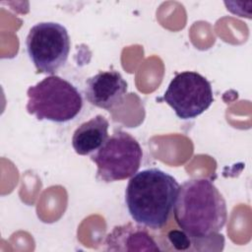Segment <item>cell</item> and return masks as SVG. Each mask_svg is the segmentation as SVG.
<instances>
[{
    "instance_id": "1",
    "label": "cell",
    "mask_w": 252,
    "mask_h": 252,
    "mask_svg": "<svg viewBox=\"0 0 252 252\" xmlns=\"http://www.w3.org/2000/svg\"><path fill=\"white\" fill-rule=\"evenodd\" d=\"M173 210L178 227L192 237L219 233L227 220L222 195L206 178H193L179 186Z\"/></svg>"
},
{
    "instance_id": "5",
    "label": "cell",
    "mask_w": 252,
    "mask_h": 252,
    "mask_svg": "<svg viewBox=\"0 0 252 252\" xmlns=\"http://www.w3.org/2000/svg\"><path fill=\"white\" fill-rule=\"evenodd\" d=\"M70 46L68 31L54 22L34 25L26 38L29 57L38 73H56L66 63Z\"/></svg>"
},
{
    "instance_id": "10",
    "label": "cell",
    "mask_w": 252,
    "mask_h": 252,
    "mask_svg": "<svg viewBox=\"0 0 252 252\" xmlns=\"http://www.w3.org/2000/svg\"><path fill=\"white\" fill-rule=\"evenodd\" d=\"M167 241L174 250L192 251V236L182 229H173L167 233Z\"/></svg>"
},
{
    "instance_id": "3",
    "label": "cell",
    "mask_w": 252,
    "mask_h": 252,
    "mask_svg": "<svg viewBox=\"0 0 252 252\" xmlns=\"http://www.w3.org/2000/svg\"><path fill=\"white\" fill-rule=\"evenodd\" d=\"M27 94V110L38 120L67 122L74 119L83 107V98L77 88L56 75L31 86Z\"/></svg>"
},
{
    "instance_id": "4",
    "label": "cell",
    "mask_w": 252,
    "mask_h": 252,
    "mask_svg": "<svg viewBox=\"0 0 252 252\" xmlns=\"http://www.w3.org/2000/svg\"><path fill=\"white\" fill-rule=\"evenodd\" d=\"M143 158L139 142L128 132L117 130L91 159L96 164V177L104 182H113L132 177L138 172Z\"/></svg>"
},
{
    "instance_id": "2",
    "label": "cell",
    "mask_w": 252,
    "mask_h": 252,
    "mask_svg": "<svg viewBox=\"0 0 252 252\" xmlns=\"http://www.w3.org/2000/svg\"><path fill=\"white\" fill-rule=\"evenodd\" d=\"M179 184L170 174L153 167L135 173L125 191L128 212L135 222L157 230L166 224Z\"/></svg>"
},
{
    "instance_id": "8",
    "label": "cell",
    "mask_w": 252,
    "mask_h": 252,
    "mask_svg": "<svg viewBox=\"0 0 252 252\" xmlns=\"http://www.w3.org/2000/svg\"><path fill=\"white\" fill-rule=\"evenodd\" d=\"M107 251H162L158 238L149 227L137 222L114 226L104 239Z\"/></svg>"
},
{
    "instance_id": "9",
    "label": "cell",
    "mask_w": 252,
    "mask_h": 252,
    "mask_svg": "<svg viewBox=\"0 0 252 252\" xmlns=\"http://www.w3.org/2000/svg\"><path fill=\"white\" fill-rule=\"evenodd\" d=\"M107 119L100 114L82 123L74 132L72 146L80 156L95 153L108 139Z\"/></svg>"
},
{
    "instance_id": "6",
    "label": "cell",
    "mask_w": 252,
    "mask_h": 252,
    "mask_svg": "<svg viewBox=\"0 0 252 252\" xmlns=\"http://www.w3.org/2000/svg\"><path fill=\"white\" fill-rule=\"evenodd\" d=\"M162 99L174 110L177 117L191 119L207 110L214 101L211 83L201 74L184 71L169 83Z\"/></svg>"
},
{
    "instance_id": "7",
    "label": "cell",
    "mask_w": 252,
    "mask_h": 252,
    "mask_svg": "<svg viewBox=\"0 0 252 252\" xmlns=\"http://www.w3.org/2000/svg\"><path fill=\"white\" fill-rule=\"evenodd\" d=\"M127 92V83L116 70L100 71L86 82L87 100L99 108L110 110L118 106Z\"/></svg>"
}]
</instances>
